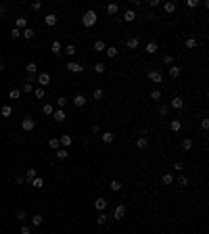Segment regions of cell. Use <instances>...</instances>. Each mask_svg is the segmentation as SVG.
<instances>
[{
  "label": "cell",
  "instance_id": "obj_1",
  "mask_svg": "<svg viewBox=\"0 0 209 234\" xmlns=\"http://www.w3.org/2000/svg\"><path fill=\"white\" fill-rule=\"evenodd\" d=\"M96 19H98V15H96V11H86L84 13V17H82V23H84V27H94L96 25Z\"/></svg>",
  "mask_w": 209,
  "mask_h": 234
},
{
  "label": "cell",
  "instance_id": "obj_2",
  "mask_svg": "<svg viewBox=\"0 0 209 234\" xmlns=\"http://www.w3.org/2000/svg\"><path fill=\"white\" fill-rule=\"evenodd\" d=\"M36 128V121L32 119V117H23V121H21V130L23 132H34Z\"/></svg>",
  "mask_w": 209,
  "mask_h": 234
},
{
  "label": "cell",
  "instance_id": "obj_3",
  "mask_svg": "<svg viewBox=\"0 0 209 234\" xmlns=\"http://www.w3.org/2000/svg\"><path fill=\"white\" fill-rule=\"evenodd\" d=\"M36 82L40 84V88H46L50 84V75H48V73H38V75H36Z\"/></svg>",
  "mask_w": 209,
  "mask_h": 234
},
{
  "label": "cell",
  "instance_id": "obj_4",
  "mask_svg": "<svg viewBox=\"0 0 209 234\" xmlns=\"http://www.w3.org/2000/svg\"><path fill=\"white\" fill-rule=\"evenodd\" d=\"M147 78L151 79L153 84H161V82H163V75H161V73H159V71H157V69L148 71V73H147Z\"/></svg>",
  "mask_w": 209,
  "mask_h": 234
},
{
  "label": "cell",
  "instance_id": "obj_5",
  "mask_svg": "<svg viewBox=\"0 0 209 234\" xmlns=\"http://www.w3.org/2000/svg\"><path fill=\"white\" fill-rule=\"evenodd\" d=\"M126 205L123 203H119L117 207H115V211H113V219H123V215H126Z\"/></svg>",
  "mask_w": 209,
  "mask_h": 234
},
{
  "label": "cell",
  "instance_id": "obj_6",
  "mask_svg": "<svg viewBox=\"0 0 209 234\" xmlns=\"http://www.w3.org/2000/svg\"><path fill=\"white\" fill-rule=\"evenodd\" d=\"M52 119L57 123H63L65 119H67V115H65V109H57V111L52 113Z\"/></svg>",
  "mask_w": 209,
  "mask_h": 234
},
{
  "label": "cell",
  "instance_id": "obj_7",
  "mask_svg": "<svg viewBox=\"0 0 209 234\" xmlns=\"http://www.w3.org/2000/svg\"><path fill=\"white\" fill-rule=\"evenodd\" d=\"M59 144H61V148H67V147L73 144V138H71L69 134H63L61 138H59Z\"/></svg>",
  "mask_w": 209,
  "mask_h": 234
},
{
  "label": "cell",
  "instance_id": "obj_8",
  "mask_svg": "<svg viewBox=\"0 0 209 234\" xmlns=\"http://www.w3.org/2000/svg\"><path fill=\"white\" fill-rule=\"evenodd\" d=\"M184 107V98L182 96H174L172 103H169V109H182Z\"/></svg>",
  "mask_w": 209,
  "mask_h": 234
},
{
  "label": "cell",
  "instance_id": "obj_9",
  "mask_svg": "<svg viewBox=\"0 0 209 234\" xmlns=\"http://www.w3.org/2000/svg\"><path fill=\"white\" fill-rule=\"evenodd\" d=\"M44 23H46V27H54L57 23H59V17L50 13V15H46V17H44Z\"/></svg>",
  "mask_w": 209,
  "mask_h": 234
},
{
  "label": "cell",
  "instance_id": "obj_10",
  "mask_svg": "<svg viewBox=\"0 0 209 234\" xmlns=\"http://www.w3.org/2000/svg\"><path fill=\"white\" fill-rule=\"evenodd\" d=\"M67 71H71V73H82V71H84V67H82L79 63L71 61V63H67Z\"/></svg>",
  "mask_w": 209,
  "mask_h": 234
},
{
  "label": "cell",
  "instance_id": "obj_11",
  "mask_svg": "<svg viewBox=\"0 0 209 234\" xmlns=\"http://www.w3.org/2000/svg\"><path fill=\"white\" fill-rule=\"evenodd\" d=\"M50 52H52V54H61V52H63V44L59 42V40H54V42L50 44Z\"/></svg>",
  "mask_w": 209,
  "mask_h": 234
},
{
  "label": "cell",
  "instance_id": "obj_12",
  "mask_svg": "<svg viewBox=\"0 0 209 234\" xmlns=\"http://www.w3.org/2000/svg\"><path fill=\"white\" fill-rule=\"evenodd\" d=\"M73 104H75L78 109H79V107H84V104H86V96H84V94H75V96H73Z\"/></svg>",
  "mask_w": 209,
  "mask_h": 234
},
{
  "label": "cell",
  "instance_id": "obj_13",
  "mask_svg": "<svg viewBox=\"0 0 209 234\" xmlns=\"http://www.w3.org/2000/svg\"><path fill=\"white\" fill-rule=\"evenodd\" d=\"M147 144H148V138H147V136H140V138L136 140V148H138V151H144V148H147Z\"/></svg>",
  "mask_w": 209,
  "mask_h": 234
},
{
  "label": "cell",
  "instance_id": "obj_14",
  "mask_svg": "<svg viewBox=\"0 0 209 234\" xmlns=\"http://www.w3.org/2000/svg\"><path fill=\"white\" fill-rule=\"evenodd\" d=\"M105 54H107L109 59H115V57L119 54V50H117L115 46H107V48H105Z\"/></svg>",
  "mask_w": 209,
  "mask_h": 234
},
{
  "label": "cell",
  "instance_id": "obj_15",
  "mask_svg": "<svg viewBox=\"0 0 209 234\" xmlns=\"http://www.w3.org/2000/svg\"><path fill=\"white\" fill-rule=\"evenodd\" d=\"M123 21H128V23H132V21H134V19H136V13H134V11H132V9H128V11H126V13H123Z\"/></svg>",
  "mask_w": 209,
  "mask_h": 234
},
{
  "label": "cell",
  "instance_id": "obj_16",
  "mask_svg": "<svg viewBox=\"0 0 209 234\" xmlns=\"http://www.w3.org/2000/svg\"><path fill=\"white\" fill-rule=\"evenodd\" d=\"M36 176H38V173H36V169H34V167H29V169H27V173H25V182H27V184H32Z\"/></svg>",
  "mask_w": 209,
  "mask_h": 234
},
{
  "label": "cell",
  "instance_id": "obj_17",
  "mask_svg": "<svg viewBox=\"0 0 209 234\" xmlns=\"http://www.w3.org/2000/svg\"><path fill=\"white\" fill-rule=\"evenodd\" d=\"M109 188H111L113 192H119V190L123 188V184L119 182V180H111V184H109Z\"/></svg>",
  "mask_w": 209,
  "mask_h": 234
},
{
  "label": "cell",
  "instance_id": "obj_18",
  "mask_svg": "<svg viewBox=\"0 0 209 234\" xmlns=\"http://www.w3.org/2000/svg\"><path fill=\"white\" fill-rule=\"evenodd\" d=\"M15 25H17V29H21V32H23V29L27 27V19H25V17H17Z\"/></svg>",
  "mask_w": 209,
  "mask_h": 234
},
{
  "label": "cell",
  "instance_id": "obj_19",
  "mask_svg": "<svg viewBox=\"0 0 209 234\" xmlns=\"http://www.w3.org/2000/svg\"><path fill=\"white\" fill-rule=\"evenodd\" d=\"M94 207L98 209V211H105V209H107V199H96L94 201Z\"/></svg>",
  "mask_w": 209,
  "mask_h": 234
},
{
  "label": "cell",
  "instance_id": "obj_20",
  "mask_svg": "<svg viewBox=\"0 0 209 234\" xmlns=\"http://www.w3.org/2000/svg\"><path fill=\"white\" fill-rule=\"evenodd\" d=\"M192 147H194L192 138H184L182 140V151H192Z\"/></svg>",
  "mask_w": 209,
  "mask_h": 234
},
{
  "label": "cell",
  "instance_id": "obj_21",
  "mask_svg": "<svg viewBox=\"0 0 209 234\" xmlns=\"http://www.w3.org/2000/svg\"><path fill=\"white\" fill-rule=\"evenodd\" d=\"M138 38H130V40H128V42H126V46H128V48H130V50H136V48H138Z\"/></svg>",
  "mask_w": 209,
  "mask_h": 234
},
{
  "label": "cell",
  "instance_id": "obj_22",
  "mask_svg": "<svg viewBox=\"0 0 209 234\" xmlns=\"http://www.w3.org/2000/svg\"><path fill=\"white\" fill-rule=\"evenodd\" d=\"M107 222H109V215L100 211V213H98V217H96V224H98V226H105Z\"/></svg>",
  "mask_w": 209,
  "mask_h": 234
},
{
  "label": "cell",
  "instance_id": "obj_23",
  "mask_svg": "<svg viewBox=\"0 0 209 234\" xmlns=\"http://www.w3.org/2000/svg\"><path fill=\"white\" fill-rule=\"evenodd\" d=\"M21 36H23L25 40H32V38H34V36H36V32H34V29H32V27H25V29L21 32Z\"/></svg>",
  "mask_w": 209,
  "mask_h": 234
},
{
  "label": "cell",
  "instance_id": "obj_24",
  "mask_svg": "<svg viewBox=\"0 0 209 234\" xmlns=\"http://www.w3.org/2000/svg\"><path fill=\"white\" fill-rule=\"evenodd\" d=\"M0 115H2V117H11V115H13V107H9V104H4V107L0 109Z\"/></svg>",
  "mask_w": 209,
  "mask_h": 234
},
{
  "label": "cell",
  "instance_id": "obj_25",
  "mask_svg": "<svg viewBox=\"0 0 209 234\" xmlns=\"http://www.w3.org/2000/svg\"><path fill=\"white\" fill-rule=\"evenodd\" d=\"M157 50H159L157 42H148V44H147V54H155Z\"/></svg>",
  "mask_w": 209,
  "mask_h": 234
},
{
  "label": "cell",
  "instance_id": "obj_26",
  "mask_svg": "<svg viewBox=\"0 0 209 234\" xmlns=\"http://www.w3.org/2000/svg\"><path fill=\"white\" fill-rule=\"evenodd\" d=\"M113 140H115V134H113V132H105V134H103V142H107V144H111Z\"/></svg>",
  "mask_w": 209,
  "mask_h": 234
},
{
  "label": "cell",
  "instance_id": "obj_27",
  "mask_svg": "<svg viewBox=\"0 0 209 234\" xmlns=\"http://www.w3.org/2000/svg\"><path fill=\"white\" fill-rule=\"evenodd\" d=\"M9 98H11V100H19V98H21V90L13 88V90L9 92Z\"/></svg>",
  "mask_w": 209,
  "mask_h": 234
},
{
  "label": "cell",
  "instance_id": "obj_28",
  "mask_svg": "<svg viewBox=\"0 0 209 234\" xmlns=\"http://www.w3.org/2000/svg\"><path fill=\"white\" fill-rule=\"evenodd\" d=\"M180 128H182L180 119H172V123H169V130H172V132H180Z\"/></svg>",
  "mask_w": 209,
  "mask_h": 234
},
{
  "label": "cell",
  "instance_id": "obj_29",
  "mask_svg": "<svg viewBox=\"0 0 209 234\" xmlns=\"http://www.w3.org/2000/svg\"><path fill=\"white\" fill-rule=\"evenodd\" d=\"M103 96H105V90H103V88H94V92H92V98H94V100H100Z\"/></svg>",
  "mask_w": 209,
  "mask_h": 234
},
{
  "label": "cell",
  "instance_id": "obj_30",
  "mask_svg": "<svg viewBox=\"0 0 209 234\" xmlns=\"http://www.w3.org/2000/svg\"><path fill=\"white\" fill-rule=\"evenodd\" d=\"M32 186H34V188H44V178L36 176V178H34V182H32Z\"/></svg>",
  "mask_w": 209,
  "mask_h": 234
},
{
  "label": "cell",
  "instance_id": "obj_31",
  "mask_svg": "<svg viewBox=\"0 0 209 234\" xmlns=\"http://www.w3.org/2000/svg\"><path fill=\"white\" fill-rule=\"evenodd\" d=\"M182 67H169V78H180Z\"/></svg>",
  "mask_w": 209,
  "mask_h": 234
},
{
  "label": "cell",
  "instance_id": "obj_32",
  "mask_svg": "<svg viewBox=\"0 0 209 234\" xmlns=\"http://www.w3.org/2000/svg\"><path fill=\"white\" fill-rule=\"evenodd\" d=\"M107 13H109V15H117V13H119V6H117V4H107Z\"/></svg>",
  "mask_w": 209,
  "mask_h": 234
},
{
  "label": "cell",
  "instance_id": "obj_33",
  "mask_svg": "<svg viewBox=\"0 0 209 234\" xmlns=\"http://www.w3.org/2000/svg\"><path fill=\"white\" fill-rule=\"evenodd\" d=\"M32 224H34V226H42L44 224V217L40 215V213H36V215L32 217Z\"/></svg>",
  "mask_w": 209,
  "mask_h": 234
},
{
  "label": "cell",
  "instance_id": "obj_34",
  "mask_svg": "<svg viewBox=\"0 0 209 234\" xmlns=\"http://www.w3.org/2000/svg\"><path fill=\"white\" fill-rule=\"evenodd\" d=\"M161 182L163 184H174V176H172V173H163V176H161Z\"/></svg>",
  "mask_w": 209,
  "mask_h": 234
},
{
  "label": "cell",
  "instance_id": "obj_35",
  "mask_svg": "<svg viewBox=\"0 0 209 234\" xmlns=\"http://www.w3.org/2000/svg\"><path fill=\"white\" fill-rule=\"evenodd\" d=\"M105 48H107V46H105L103 40H96V42H94V50L96 52H105Z\"/></svg>",
  "mask_w": 209,
  "mask_h": 234
},
{
  "label": "cell",
  "instance_id": "obj_36",
  "mask_svg": "<svg viewBox=\"0 0 209 234\" xmlns=\"http://www.w3.org/2000/svg\"><path fill=\"white\" fill-rule=\"evenodd\" d=\"M75 52H78V48H75L73 44H67V46H65V54H69V57H73Z\"/></svg>",
  "mask_w": 209,
  "mask_h": 234
},
{
  "label": "cell",
  "instance_id": "obj_37",
  "mask_svg": "<svg viewBox=\"0 0 209 234\" xmlns=\"http://www.w3.org/2000/svg\"><path fill=\"white\" fill-rule=\"evenodd\" d=\"M27 73H29V75H36V71H38V65H36V63H27Z\"/></svg>",
  "mask_w": 209,
  "mask_h": 234
},
{
  "label": "cell",
  "instance_id": "obj_38",
  "mask_svg": "<svg viewBox=\"0 0 209 234\" xmlns=\"http://www.w3.org/2000/svg\"><path fill=\"white\" fill-rule=\"evenodd\" d=\"M48 147H50L52 151H57V148H61V144H59V138H50V140H48Z\"/></svg>",
  "mask_w": 209,
  "mask_h": 234
},
{
  "label": "cell",
  "instance_id": "obj_39",
  "mask_svg": "<svg viewBox=\"0 0 209 234\" xmlns=\"http://www.w3.org/2000/svg\"><path fill=\"white\" fill-rule=\"evenodd\" d=\"M15 217H17L19 222H23V219H27V211L25 209H19L17 213H15Z\"/></svg>",
  "mask_w": 209,
  "mask_h": 234
},
{
  "label": "cell",
  "instance_id": "obj_40",
  "mask_svg": "<svg viewBox=\"0 0 209 234\" xmlns=\"http://www.w3.org/2000/svg\"><path fill=\"white\" fill-rule=\"evenodd\" d=\"M163 11H165V13H174L176 11V2H165V4H163Z\"/></svg>",
  "mask_w": 209,
  "mask_h": 234
},
{
  "label": "cell",
  "instance_id": "obj_41",
  "mask_svg": "<svg viewBox=\"0 0 209 234\" xmlns=\"http://www.w3.org/2000/svg\"><path fill=\"white\" fill-rule=\"evenodd\" d=\"M42 113H44V115H52V113H54V107H52V104H48V103H46V104H44V107H42Z\"/></svg>",
  "mask_w": 209,
  "mask_h": 234
},
{
  "label": "cell",
  "instance_id": "obj_42",
  "mask_svg": "<svg viewBox=\"0 0 209 234\" xmlns=\"http://www.w3.org/2000/svg\"><path fill=\"white\" fill-rule=\"evenodd\" d=\"M169 111H172V109H169V104H159V115H163V117H165Z\"/></svg>",
  "mask_w": 209,
  "mask_h": 234
},
{
  "label": "cell",
  "instance_id": "obj_43",
  "mask_svg": "<svg viewBox=\"0 0 209 234\" xmlns=\"http://www.w3.org/2000/svg\"><path fill=\"white\" fill-rule=\"evenodd\" d=\"M186 48H188V50L197 48V38H188V40H186Z\"/></svg>",
  "mask_w": 209,
  "mask_h": 234
},
{
  "label": "cell",
  "instance_id": "obj_44",
  "mask_svg": "<svg viewBox=\"0 0 209 234\" xmlns=\"http://www.w3.org/2000/svg\"><path fill=\"white\" fill-rule=\"evenodd\" d=\"M67 103H69V100H67L65 96H59V98H57V107H59V109H65V104Z\"/></svg>",
  "mask_w": 209,
  "mask_h": 234
},
{
  "label": "cell",
  "instance_id": "obj_45",
  "mask_svg": "<svg viewBox=\"0 0 209 234\" xmlns=\"http://www.w3.org/2000/svg\"><path fill=\"white\" fill-rule=\"evenodd\" d=\"M67 155H69V151H65V148H57V157H59V159H67Z\"/></svg>",
  "mask_w": 209,
  "mask_h": 234
},
{
  "label": "cell",
  "instance_id": "obj_46",
  "mask_svg": "<svg viewBox=\"0 0 209 234\" xmlns=\"http://www.w3.org/2000/svg\"><path fill=\"white\" fill-rule=\"evenodd\" d=\"M161 90H153V92H151V100H161Z\"/></svg>",
  "mask_w": 209,
  "mask_h": 234
},
{
  "label": "cell",
  "instance_id": "obj_47",
  "mask_svg": "<svg viewBox=\"0 0 209 234\" xmlns=\"http://www.w3.org/2000/svg\"><path fill=\"white\" fill-rule=\"evenodd\" d=\"M94 71H96V73H105V71H107L105 63H96V65H94Z\"/></svg>",
  "mask_w": 209,
  "mask_h": 234
},
{
  "label": "cell",
  "instance_id": "obj_48",
  "mask_svg": "<svg viewBox=\"0 0 209 234\" xmlns=\"http://www.w3.org/2000/svg\"><path fill=\"white\" fill-rule=\"evenodd\" d=\"M34 94H36V98H44L46 90H44V88H36V90H34Z\"/></svg>",
  "mask_w": 209,
  "mask_h": 234
},
{
  "label": "cell",
  "instance_id": "obj_49",
  "mask_svg": "<svg viewBox=\"0 0 209 234\" xmlns=\"http://www.w3.org/2000/svg\"><path fill=\"white\" fill-rule=\"evenodd\" d=\"M32 90H34V84H29V82H27V84H23V88H21V92H27V94H29Z\"/></svg>",
  "mask_w": 209,
  "mask_h": 234
},
{
  "label": "cell",
  "instance_id": "obj_50",
  "mask_svg": "<svg viewBox=\"0 0 209 234\" xmlns=\"http://www.w3.org/2000/svg\"><path fill=\"white\" fill-rule=\"evenodd\" d=\"M178 184H180V186H188V178H186V176H180V178H178Z\"/></svg>",
  "mask_w": 209,
  "mask_h": 234
},
{
  "label": "cell",
  "instance_id": "obj_51",
  "mask_svg": "<svg viewBox=\"0 0 209 234\" xmlns=\"http://www.w3.org/2000/svg\"><path fill=\"white\" fill-rule=\"evenodd\" d=\"M11 36H13V40H17L19 36H21V29H17V27H13V32H11Z\"/></svg>",
  "mask_w": 209,
  "mask_h": 234
},
{
  "label": "cell",
  "instance_id": "obj_52",
  "mask_svg": "<svg viewBox=\"0 0 209 234\" xmlns=\"http://www.w3.org/2000/svg\"><path fill=\"white\" fill-rule=\"evenodd\" d=\"M172 61H174L172 54H163V63H165V65H172Z\"/></svg>",
  "mask_w": 209,
  "mask_h": 234
},
{
  "label": "cell",
  "instance_id": "obj_53",
  "mask_svg": "<svg viewBox=\"0 0 209 234\" xmlns=\"http://www.w3.org/2000/svg\"><path fill=\"white\" fill-rule=\"evenodd\" d=\"M174 169H176V172H182V169H184V163H182V161H176V163H174Z\"/></svg>",
  "mask_w": 209,
  "mask_h": 234
},
{
  "label": "cell",
  "instance_id": "obj_54",
  "mask_svg": "<svg viewBox=\"0 0 209 234\" xmlns=\"http://www.w3.org/2000/svg\"><path fill=\"white\" fill-rule=\"evenodd\" d=\"M186 4H188V6H190V9H194V6H199L201 2H199V0H188V2H186Z\"/></svg>",
  "mask_w": 209,
  "mask_h": 234
},
{
  "label": "cell",
  "instance_id": "obj_55",
  "mask_svg": "<svg viewBox=\"0 0 209 234\" xmlns=\"http://www.w3.org/2000/svg\"><path fill=\"white\" fill-rule=\"evenodd\" d=\"M32 9H34V11H40V9H42V2H32Z\"/></svg>",
  "mask_w": 209,
  "mask_h": 234
},
{
  "label": "cell",
  "instance_id": "obj_56",
  "mask_svg": "<svg viewBox=\"0 0 209 234\" xmlns=\"http://www.w3.org/2000/svg\"><path fill=\"white\" fill-rule=\"evenodd\" d=\"M159 4H161L159 0H148V6H153V9H155V6H159Z\"/></svg>",
  "mask_w": 209,
  "mask_h": 234
},
{
  "label": "cell",
  "instance_id": "obj_57",
  "mask_svg": "<svg viewBox=\"0 0 209 234\" xmlns=\"http://www.w3.org/2000/svg\"><path fill=\"white\" fill-rule=\"evenodd\" d=\"M201 126H203V130H207V128H209V119H203V121H201Z\"/></svg>",
  "mask_w": 209,
  "mask_h": 234
},
{
  "label": "cell",
  "instance_id": "obj_58",
  "mask_svg": "<svg viewBox=\"0 0 209 234\" xmlns=\"http://www.w3.org/2000/svg\"><path fill=\"white\" fill-rule=\"evenodd\" d=\"M4 13H6V6H4V4H0V17H4Z\"/></svg>",
  "mask_w": 209,
  "mask_h": 234
},
{
  "label": "cell",
  "instance_id": "obj_59",
  "mask_svg": "<svg viewBox=\"0 0 209 234\" xmlns=\"http://www.w3.org/2000/svg\"><path fill=\"white\" fill-rule=\"evenodd\" d=\"M21 234H29V228H27V226H23V228H21Z\"/></svg>",
  "mask_w": 209,
  "mask_h": 234
},
{
  "label": "cell",
  "instance_id": "obj_60",
  "mask_svg": "<svg viewBox=\"0 0 209 234\" xmlns=\"http://www.w3.org/2000/svg\"><path fill=\"white\" fill-rule=\"evenodd\" d=\"M2 69H4V65H2V63H0V71H2Z\"/></svg>",
  "mask_w": 209,
  "mask_h": 234
}]
</instances>
